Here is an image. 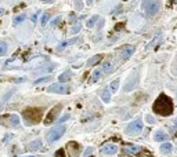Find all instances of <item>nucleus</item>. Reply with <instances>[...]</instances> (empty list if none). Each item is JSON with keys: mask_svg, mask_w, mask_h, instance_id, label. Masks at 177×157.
I'll list each match as a JSON object with an SVG mask.
<instances>
[{"mask_svg": "<svg viewBox=\"0 0 177 157\" xmlns=\"http://www.w3.org/2000/svg\"><path fill=\"white\" fill-rule=\"evenodd\" d=\"M152 110H154L156 114L159 116H170L174 110V106H173V101L170 97H168L166 94H161L158 98L155 99L154 105H152Z\"/></svg>", "mask_w": 177, "mask_h": 157, "instance_id": "1", "label": "nucleus"}, {"mask_svg": "<svg viewBox=\"0 0 177 157\" xmlns=\"http://www.w3.org/2000/svg\"><path fill=\"white\" fill-rule=\"evenodd\" d=\"M42 116H43V109L40 108H27L22 112V117L28 126L37 124L40 121Z\"/></svg>", "mask_w": 177, "mask_h": 157, "instance_id": "2", "label": "nucleus"}, {"mask_svg": "<svg viewBox=\"0 0 177 157\" xmlns=\"http://www.w3.org/2000/svg\"><path fill=\"white\" fill-rule=\"evenodd\" d=\"M141 7H143L144 13L148 17H154V15H156L159 13V10L162 7V3L159 0H143Z\"/></svg>", "mask_w": 177, "mask_h": 157, "instance_id": "3", "label": "nucleus"}, {"mask_svg": "<svg viewBox=\"0 0 177 157\" xmlns=\"http://www.w3.org/2000/svg\"><path fill=\"white\" fill-rule=\"evenodd\" d=\"M65 131H67V128H65L64 126H59V127H57V128H54V130H51L50 132L47 134V141H49L50 144L55 142V141H58V139L65 134Z\"/></svg>", "mask_w": 177, "mask_h": 157, "instance_id": "4", "label": "nucleus"}, {"mask_svg": "<svg viewBox=\"0 0 177 157\" xmlns=\"http://www.w3.org/2000/svg\"><path fill=\"white\" fill-rule=\"evenodd\" d=\"M61 109H62V106H61V105H55L54 108H53L50 112L47 113L46 120H44L46 126H50V124H53V123H54V121L58 119V114H59V112H61Z\"/></svg>", "mask_w": 177, "mask_h": 157, "instance_id": "5", "label": "nucleus"}, {"mask_svg": "<svg viewBox=\"0 0 177 157\" xmlns=\"http://www.w3.org/2000/svg\"><path fill=\"white\" fill-rule=\"evenodd\" d=\"M143 131V121L138 119V120H134L133 123H130L129 126L126 127V134L129 135H137Z\"/></svg>", "mask_w": 177, "mask_h": 157, "instance_id": "6", "label": "nucleus"}, {"mask_svg": "<svg viewBox=\"0 0 177 157\" xmlns=\"http://www.w3.org/2000/svg\"><path fill=\"white\" fill-rule=\"evenodd\" d=\"M49 92H54V94H68L69 92V87L67 84H62V83H57V84H53L47 88Z\"/></svg>", "mask_w": 177, "mask_h": 157, "instance_id": "7", "label": "nucleus"}, {"mask_svg": "<svg viewBox=\"0 0 177 157\" xmlns=\"http://www.w3.org/2000/svg\"><path fill=\"white\" fill-rule=\"evenodd\" d=\"M67 152H68L69 157H79L80 154V145L77 144V142H68L67 144Z\"/></svg>", "mask_w": 177, "mask_h": 157, "instance_id": "8", "label": "nucleus"}, {"mask_svg": "<svg viewBox=\"0 0 177 157\" xmlns=\"http://www.w3.org/2000/svg\"><path fill=\"white\" fill-rule=\"evenodd\" d=\"M133 53H134V47L130 44H126L119 48V55L122 59H129L133 55Z\"/></svg>", "mask_w": 177, "mask_h": 157, "instance_id": "9", "label": "nucleus"}, {"mask_svg": "<svg viewBox=\"0 0 177 157\" xmlns=\"http://www.w3.org/2000/svg\"><path fill=\"white\" fill-rule=\"evenodd\" d=\"M141 150H143V149H141L140 146H136V145H127V146L123 148V152L127 153V154H138Z\"/></svg>", "mask_w": 177, "mask_h": 157, "instance_id": "10", "label": "nucleus"}, {"mask_svg": "<svg viewBox=\"0 0 177 157\" xmlns=\"http://www.w3.org/2000/svg\"><path fill=\"white\" fill-rule=\"evenodd\" d=\"M137 81H138V77H137V75L134 73L132 77H130V80L126 83V85H125V88L123 90L125 91H132L134 87H136V84H137Z\"/></svg>", "mask_w": 177, "mask_h": 157, "instance_id": "11", "label": "nucleus"}, {"mask_svg": "<svg viewBox=\"0 0 177 157\" xmlns=\"http://www.w3.org/2000/svg\"><path fill=\"white\" fill-rule=\"evenodd\" d=\"M101 152L104 153V154H115V153L118 152V146L116 145H105V146H102L101 148Z\"/></svg>", "mask_w": 177, "mask_h": 157, "instance_id": "12", "label": "nucleus"}, {"mask_svg": "<svg viewBox=\"0 0 177 157\" xmlns=\"http://www.w3.org/2000/svg\"><path fill=\"white\" fill-rule=\"evenodd\" d=\"M40 148H42V141H33V142H31L27 146V150L28 152H36Z\"/></svg>", "mask_w": 177, "mask_h": 157, "instance_id": "13", "label": "nucleus"}, {"mask_svg": "<svg viewBox=\"0 0 177 157\" xmlns=\"http://www.w3.org/2000/svg\"><path fill=\"white\" fill-rule=\"evenodd\" d=\"M154 139L161 142V141H168L169 136H168V134H166L163 130H158L156 132H155V135H154Z\"/></svg>", "mask_w": 177, "mask_h": 157, "instance_id": "14", "label": "nucleus"}, {"mask_svg": "<svg viewBox=\"0 0 177 157\" xmlns=\"http://www.w3.org/2000/svg\"><path fill=\"white\" fill-rule=\"evenodd\" d=\"M101 77H102V69H95L94 72H93V76L90 79V83H95L97 80H100Z\"/></svg>", "mask_w": 177, "mask_h": 157, "instance_id": "15", "label": "nucleus"}, {"mask_svg": "<svg viewBox=\"0 0 177 157\" xmlns=\"http://www.w3.org/2000/svg\"><path fill=\"white\" fill-rule=\"evenodd\" d=\"M102 59V55H94V57H91L89 61H87V66H93L95 63H98Z\"/></svg>", "mask_w": 177, "mask_h": 157, "instance_id": "16", "label": "nucleus"}, {"mask_svg": "<svg viewBox=\"0 0 177 157\" xmlns=\"http://www.w3.org/2000/svg\"><path fill=\"white\" fill-rule=\"evenodd\" d=\"M172 150H173V146L170 144H168V142L161 145V152L163 153V154H168V153H170Z\"/></svg>", "mask_w": 177, "mask_h": 157, "instance_id": "17", "label": "nucleus"}, {"mask_svg": "<svg viewBox=\"0 0 177 157\" xmlns=\"http://www.w3.org/2000/svg\"><path fill=\"white\" fill-rule=\"evenodd\" d=\"M71 79V70H67V72H64L62 75H59L58 80L59 83H65V81H68Z\"/></svg>", "mask_w": 177, "mask_h": 157, "instance_id": "18", "label": "nucleus"}, {"mask_svg": "<svg viewBox=\"0 0 177 157\" xmlns=\"http://www.w3.org/2000/svg\"><path fill=\"white\" fill-rule=\"evenodd\" d=\"M77 41V39L75 37V39H71V40H65V41H62L61 44L57 47V50H62V48H65L67 45H69V44H73V43H76Z\"/></svg>", "mask_w": 177, "mask_h": 157, "instance_id": "19", "label": "nucleus"}, {"mask_svg": "<svg viewBox=\"0 0 177 157\" xmlns=\"http://www.w3.org/2000/svg\"><path fill=\"white\" fill-rule=\"evenodd\" d=\"M101 69H102V72H105V73H111L112 70H114V66H112V63L111 62H104Z\"/></svg>", "mask_w": 177, "mask_h": 157, "instance_id": "20", "label": "nucleus"}, {"mask_svg": "<svg viewBox=\"0 0 177 157\" xmlns=\"http://www.w3.org/2000/svg\"><path fill=\"white\" fill-rule=\"evenodd\" d=\"M101 98H102L104 102L108 103L109 101H111V91H109V90H104L102 92H101Z\"/></svg>", "mask_w": 177, "mask_h": 157, "instance_id": "21", "label": "nucleus"}, {"mask_svg": "<svg viewBox=\"0 0 177 157\" xmlns=\"http://www.w3.org/2000/svg\"><path fill=\"white\" fill-rule=\"evenodd\" d=\"M98 19H100V17H98V15H93V17H91L90 19H89V21H87L86 22V25H87V28H93L95 25V22H97V21H98Z\"/></svg>", "mask_w": 177, "mask_h": 157, "instance_id": "22", "label": "nucleus"}, {"mask_svg": "<svg viewBox=\"0 0 177 157\" xmlns=\"http://www.w3.org/2000/svg\"><path fill=\"white\" fill-rule=\"evenodd\" d=\"M10 123H11V126L13 127H17L19 124V117L17 116V114H11V117H10Z\"/></svg>", "mask_w": 177, "mask_h": 157, "instance_id": "23", "label": "nucleus"}, {"mask_svg": "<svg viewBox=\"0 0 177 157\" xmlns=\"http://www.w3.org/2000/svg\"><path fill=\"white\" fill-rule=\"evenodd\" d=\"M49 19H50V13H44L43 15H42V18H40V22H42V25L44 26L46 23L49 22Z\"/></svg>", "mask_w": 177, "mask_h": 157, "instance_id": "24", "label": "nucleus"}, {"mask_svg": "<svg viewBox=\"0 0 177 157\" xmlns=\"http://www.w3.org/2000/svg\"><path fill=\"white\" fill-rule=\"evenodd\" d=\"M118 87H119V79L114 80L111 84H109V88H111V91H112V92H115V91L118 90Z\"/></svg>", "mask_w": 177, "mask_h": 157, "instance_id": "25", "label": "nucleus"}, {"mask_svg": "<svg viewBox=\"0 0 177 157\" xmlns=\"http://www.w3.org/2000/svg\"><path fill=\"white\" fill-rule=\"evenodd\" d=\"M24 19H25V14H21V15H17V17H15V18H14V25H18V23H21L24 21Z\"/></svg>", "mask_w": 177, "mask_h": 157, "instance_id": "26", "label": "nucleus"}, {"mask_svg": "<svg viewBox=\"0 0 177 157\" xmlns=\"http://www.w3.org/2000/svg\"><path fill=\"white\" fill-rule=\"evenodd\" d=\"M51 77L50 76H46V77H42V79H37V80L33 81V84H40V83H47V81H50Z\"/></svg>", "mask_w": 177, "mask_h": 157, "instance_id": "27", "label": "nucleus"}, {"mask_svg": "<svg viewBox=\"0 0 177 157\" xmlns=\"http://www.w3.org/2000/svg\"><path fill=\"white\" fill-rule=\"evenodd\" d=\"M6 53H7V44L4 41H1L0 43V55H4Z\"/></svg>", "mask_w": 177, "mask_h": 157, "instance_id": "28", "label": "nucleus"}, {"mask_svg": "<svg viewBox=\"0 0 177 157\" xmlns=\"http://www.w3.org/2000/svg\"><path fill=\"white\" fill-rule=\"evenodd\" d=\"M55 157H65V150L64 149H58L55 152Z\"/></svg>", "mask_w": 177, "mask_h": 157, "instance_id": "29", "label": "nucleus"}, {"mask_svg": "<svg viewBox=\"0 0 177 157\" xmlns=\"http://www.w3.org/2000/svg\"><path fill=\"white\" fill-rule=\"evenodd\" d=\"M80 29H82V25H80V23L77 22L76 25H75V26L72 28V33H77V32L80 31Z\"/></svg>", "mask_w": 177, "mask_h": 157, "instance_id": "30", "label": "nucleus"}, {"mask_svg": "<svg viewBox=\"0 0 177 157\" xmlns=\"http://www.w3.org/2000/svg\"><path fill=\"white\" fill-rule=\"evenodd\" d=\"M68 119H69V114L67 113V114H64V116L61 117V119H58V120H57V123H64V121H67Z\"/></svg>", "mask_w": 177, "mask_h": 157, "instance_id": "31", "label": "nucleus"}, {"mask_svg": "<svg viewBox=\"0 0 177 157\" xmlns=\"http://www.w3.org/2000/svg\"><path fill=\"white\" fill-rule=\"evenodd\" d=\"M145 119H147V121H148V123H151V124H154V123H155V119L152 116H150V114H148Z\"/></svg>", "mask_w": 177, "mask_h": 157, "instance_id": "32", "label": "nucleus"}, {"mask_svg": "<svg viewBox=\"0 0 177 157\" xmlns=\"http://www.w3.org/2000/svg\"><path fill=\"white\" fill-rule=\"evenodd\" d=\"M59 21H61V17H57V18L53 19V22H51V25H53V26H55V25H57V23H58Z\"/></svg>", "mask_w": 177, "mask_h": 157, "instance_id": "33", "label": "nucleus"}, {"mask_svg": "<svg viewBox=\"0 0 177 157\" xmlns=\"http://www.w3.org/2000/svg\"><path fill=\"white\" fill-rule=\"evenodd\" d=\"M91 152H93V149H91V148H89V149H87V150H86V156H87V154H90Z\"/></svg>", "mask_w": 177, "mask_h": 157, "instance_id": "34", "label": "nucleus"}, {"mask_svg": "<svg viewBox=\"0 0 177 157\" xmlns=\"http://www.w3.org/2000/svg\"><path fill=\"white\" fill-rule=\"evenodd\" d=\"M36 17H37V14H35V15H32V22H35V21H36Z\"/></svg>", "mask_w": 177, "mask_h": 157, "instance_id": "35", "label": "nucleus"}, {"mask_svg": "<svg viewBox=\"0 0 177 157\" xmlns=\"http://www.w3.org/2000/svg\"><path fill=\"white\" fill-rule=\"evenodd\" d=\"M3 14H4V10H3V9H0V15H3Z\"/></svg>", "mask_w": 177, "mask_h": 157, "instance_id": "36", "label": "nucleus"}, {"mask_svg": "<svg viewBox=\"0 0 177 157\" xmlns=\"http://www.w3.org/2000/svg\"><path fill=\"white\" fill-rule=\"evenodd\" d=\"M87 1V4H91V1H93V0H86Z\"/></svg>", "mask_w": 177, "mask_h": 157, "instance_id": "37", "label": "nucleus"}, {"mask_svg": "<svg viewBox=\"0 0 177 157\" xmlns=\"http://www.w3.org/2000/svg\"><path fill=\"white\" fill-rule=\"evenodd\" d=\"M174 124H176V126H177V120H176V121H174Z\"/></svg>", "mask_w": 177, "mask_h": 157, "instance_id": "38", "label": "nucleus"}, {"mask_svg": "<svg viewBox=\"0 0 177 157\" xmlns=\"http://www.w3.org/2000/svg\"><path fill=\"white\" fill-rule=\"evenodd\" d=\"M21 157H22V156H21ZM29 157H35V156H29Z\"/></svg>", "mask_w": 177, "mask_h": 157, "instance_id": "39", "label": "nucleus"}, {"mask_svg": "<svg viewBox=\"0 0 177 157\" xmlns=\"http://www.w3.org/2000/svg\"><path fill=\"white\" fill-rule=\"evenodd\" d=\"M91 157H94V156H91Z\"/></svg>", "mask_w": 177, "mask_h": 157, "instance_id": "40", "label": "nucleus"}]
</instances>
